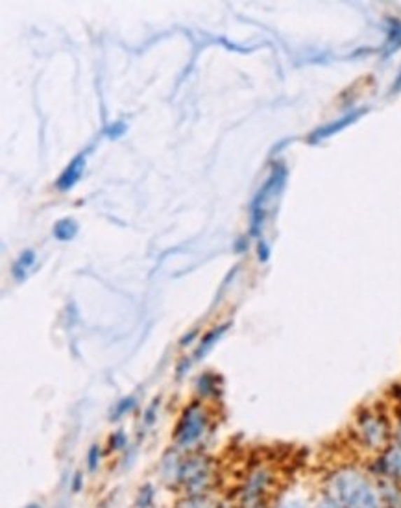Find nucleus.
Instances as JSON below:
<instances>
[{
    "mask_svg": "<svg viewBox=\"0 0 401 508\" xmlns=\"http://www.w3.org/2000/svg\"><path fill=\"white\" fill-rule=\"evenodd\" d=\"M274 484V473L270 467L258 466L248 473L244 479V484L241 488L239 499L241 503H255V501H265V495L270 492Z\"/></svg>",
    "mask_w": 401,
    "mask_h": 508,
    "instance_id": "39448f33",
    "label": "nucleus"
},
{
    "mask_svg": "<svg viewBox=\"0 0 401 508\" xmlns=\"http://www.w3.org/2000/svg\"><path fill=\"white\" fill-rule=\"evenodd\" d=\"M124 132H126V124L124 122H115L106 128V135L109 139H118L120 135H124Z\"/></svg>",
    "mask_w": 401,
    "mask_h": 508,
    "instance_id": "dca6fc26",
    "label": "nucleus"
},
{
    "mask_svg": "<svg viewBox=\"0 0 401 508\" xmlns=\"http://www.w3.org/2000/svg\"><path fill=\"white\" fill-rule=\"evenodd\" d=\"M36 262V253L31 252V250H26L21 257H19V261L15 262V267H13V277H15L17 281H22L26 277V272L30 270V267Z\"/></svg>",
    "mask_w": 401,
    "mask_h": 508,
    "instance_id": "9b49d317",
    "label": "nucleus"
},
{
    "mask_svg": "<svg viewBox=\"0 0 401 508\" xmlns=\"http://www.w3.org/2000/svg\"><path fill=\"white\" fill-rule=\"evenodd\" d=\"M276 508H305V505L296 501V499H287V501H281Z\"/></svg>",
    "mask_w": 401,
    "mask_h": 508,
    "instance_id": "a211bd4d",
    "label": "nucleus"
},
{
    "mask_svg": "<svg viewBox=\"0 0 401 508\" xmlns=\"http://www.w3.org/2000/svg\"><path fill=\"white\" fill-rule=\"evenodd\" d=\"M83 169H85V155L80 154V155H76L71 163H69L67 169L63 170V174L57 178V181H56L57 189L71 190L72 187L80 181V178H82Z\"/></svg>",
    "mask_w": 401,
    "mask_h": 508,
    "instance_id": "0eeeda50",
    "label": "nucleus"
},
{
    "mask_svg": "<svg viewBox=\"0 0 401 508\" xmlns=\"http://www.w3.org/2000/svg\"><path fill=\"white\" fill-rule=\"evenodd\" d=\"M195 337H196V331H192V333H190L189 337H185V339L181 340V344H187V342H190V340L195 339Z\"/></svg>",
    "mask_w": 401,
    "mask_h": 508,
    "instance_id": "b1692460",
    "label": "nucleus"
},
{
    "mask_svg": "<svg viewBox=\"0 0 401 508\" xmlns=\"http://www.w3.org/2000/svg\"><path fill=\"white\" fill-rule=\"evenodd\" d=\"M314 508H340V507L337 503H335L333 499L325 498V499H322V501H320V503L316 505V507H314Z\"/></svg>",
    "mask_w": 401,
    "mask_h": 508,
    "instance_id": "6ab92c4d",
    "label": "nucleus"
},
{
    "mask_svg": "<svg viewBox=\"0 0 401 508\" xmlns=\"http://www.w3.org/2000/svg\"><path fill=\"white\" fill-rule=\"evenodd\" d=\"M353 435L366 451L377 453L391 446V423L377 411H365L357 418Z\"/></svg>",
    "mask_w": 401,
    "mask_h": 508,
    "instance_id": "f03ea898",
    "label": "nucleus"
},
{
    "mask_svg": "<svg viewBox=\"0 0 401 508\" xmlns=\"http://www.w3.org/2000/svg\"><path fill=\"white\" fill-rule=\"evenodd\" d=\"M365 113V109H359V111H355V113H350V115H346V117H342L340 120H335V122L328 124V126H324V128H320L316 129L313 135H311V143H318V141H322V139L325 137H331V135H335L337 132H340V129H344L346 126H350V124H353L357 118L360 117V115Z\"/></svg>",
    "mask_w": 401,
    "mask_h": 508,
    "instance_id": "6e6552de",
    "label": "nucleus"
},
{
    "mask_svg": "<svg viewBox=\"0 0 401 508\" xmlns=\"http://www.w3.org/2000/svg\"><path fill=\"white\" fill-rule=\"evenodd\" d=\"M109 444H111L113 449H122L124 444H126V437H124V432H115L113 437H111V440H109Z\"/></svg>",
    "mask_w": 401,
    "mask_h": 508,
    "instance_id": "f3484780",
    "label": "nucleus"
},
{
    "mask_svg": "<svg viewBox=\"0 0 401 508\" xmlns=\"http://www.w3.org/2000/svg\"><path fill=\"white\" fill-rule=\"evenodd\" d=\"M259 255H261L262 261H267V259H268V250H267V246L262 244V242L259 244Z\"/></svg>",
    "mask_w": 401,
    "mask_h": 508,
    "instance_id": "5701e85b",
    "label": "nucleus"
},
{
    "mask_svg": "<svg viewBox=\"0 0 401 508\" xmlns=\"http://www.w3.org/2000/svg\"><path fill=\"white\" fill-rule=\"evenodd\" d=\"M207 425H209V418L206 411L202 409L198 403H192L183 411L181 420L176 427L174 442L176 447L181 451H187L190 447H195L202 438L206 437Z\"/></svg>",
    "mask_w": 401,
    "mask_h": 508,
    "instance_id": "20e7f679",
    "label": "nucleus"
},
{
    "mask_svg": "<svg viewBox=\"0 0 401 508\" xmlns=\"http://www.w3.org/2000/svg\"><path fill=\"white\" fill-rule=\"evenodd\" d=\"M134 405H135L134 397H126V400H122L117 407H115L113 418H120L122 414H126L128 411H132V409H134Z\"/></svg>",
    "mask_w": 401,
    "mask_h": 508,
    "instance_id": "4468645a",
    "label": "nucleus"
},
{
    "mask_svg": "<svg viewBox=\"0 0 401 508\" xmlns=\"http://www.w3.org/2000/svg\"><path fill=\"white\" fill-rule=\"evenodd\" d=\"M157 403H160V401L155 400L154 403H152V407H150L148 411H146V423H148V425L152 423V421H154V411L157 409Z\"/></svg>",
    "mask_w": 401,
    "mask_h": 508,
    "instance_id": "aec40b11",
    "label": "nucleus"
},
{
    "mask_svg": "<svg viewBox=\"0 0 401 508\" xmlns=\"http://www.w3.org/2000/svg\"><path fill=\"white\" fill-rule=\"evenodd\" d=\"M218 508H224V507H218Z\"/></svg>",
    "mask_w": 401,
    "mask_h": 508,
    "instance_id": "a878e982",
    "label": "nucleus"
},
{
    "mask_svg": "<svg viewBox=\"0 0 401 508\" xmlns=\"http://www.w3.org/2000/svg\"><path fill=\"white\" fill-rule=\"evenodd\" d=\"M198 386H200L202 394H213L216 390V383L213 375H204L200 381H198Z\"/></svg>",
    "mask_w": 401,
    "mask_h": 508,
    "instance_id": "ddd939ff",
    "label": "nucleus"
},
{
    "mask_svg": "<svg viewBox=\"0 0 401 508\" xmlns=\"http://www.w3.org/2000/svg\"><path fill=\"white\" fill-rule=\"evenodd\" d=\"M98 462H100V447L93 446L91 449H89V455H87L89 472H94V470H97Z\"/></svg>",
    "mask_w": 401,
    "mask_h": 508,
    "instance_id": "2eb2a0df",
    "label": "nucleus"
},
{
    "mask_svg": "<svg viewBox=\"0 0 401 508\" xmlns=\"http://www.w3.org/2000/svg\"><path fill=\"white\" fill-rule=\"evenodd\" d=\"M340 508H385L379 484L355 467H340L328 479V495Z\"/></svg>",
    "mask_w": 401,
    "mask_h": 508,
    "instance_id": "f257e3e1",
    "label": "nucleus"
},
{
    "mask_svg": "<svg viewBox=\"0 0 401 508\" xmlns=\"http://www.w3.org/2000/svg\"><path fill=\"white\" fill-rule=\"evenodd\" d=\"M239 508H267L265 501H255V503H241Z\"/></svg>",
    "mask_w": 401,
    "mask_h": 508,
    "instance_id": "412c9836",
    "label": "nucleus"
},
{
    "mask_svg": "<svg viewBox=\"0 0 401 508\" xmlns=\"http://www.w3.org/2000/svg\"><path fill=\"white\" fill-rule=\"evenodd\" d=\"M230 327V323H226V325H222V327L218 329H213L211 333H207L206 337H204V340H202V346L198 348V351H196V359H200V357H204V355L209 351V349L213 348V344H215L216 340L220 339L222 334H224V331Z\"/></svg>",
    "mask_w": 401,
    "mask_h": 508,
    "instance_id": "f8f14e48",
    "label": "nucleus"
},
{
    "mask_svg": "<svg viewBox=\"0 0 401 508\" xmlns=\"http://www.w3.org/2000/svg\"><path fill=\"white\" fill-rule=\"evenodd\" d=\"M80 486H82V475H80V473H76V477H74V484H72V490H74V492H78V490H80Z\"/></svg>",
    "mask_w": 401,
    "mask_h": 508,
    "instance_id": "4be33fe9",
    "label": "nucleus"
},
{
    "mask_svg": "<svg viewBox=\"0 0 401 508\" xmlns=\"http://www.w3.org/2000/svg\"><path fill=\"white\" fill-rule=\"evenodd\" d=\"M76 233L78 224L72 218H63V220L56 222V226H54V237L62 242L72 241L76 237Z\"/></svg>",
    "mask_w": 401,
    "mask_h": 508,
    "instance_id": "1a4fd4ad",
    "label": "nucleus"
},
{
    "mask_svg": "<svg viewBox=\"0 0 401 508\" xmlns=\"http://www.w3.org/2000/svg\"><path fill=\"white\" fill-rule=\"evenodd\" d=\"M176 508H218V503L207 493H204V495H187L176 505Z\"/></svg>",
    "mask_w": 401,
    "mask_h": 508,
    "instance_id": "9d476101",
    "label": "nucleus"
},
{
    "mask_svg": "<svg viewBox=\"0 0 401 508\" xmlns=\"http://www.w3.org/2000/svg\"><path fill=\"white\" fill-rule=\"evenodd\" d=\"M376 472L379 479L401 484V442H391V446L379 453Z\"/></svg>",
    "mask_w": 401,
    "mask_h": 508,
    "instance_id": "423d86ee",
    "label": "nucleus"
},
{
    "mask_svg": "<svg viewBox=\"0 0 401 508\" xmlns=\"http://www.w3.org/2000/svg\"><path fill=\"white\" fill-rule=\"evenodd\" d=\"M26 508H41L39 505H30V507H26Z\"/></svg>",
    "mask_w": 401,
    "mask_h": 508,
    "instance_id": "393cba45",
    "label": "nucleus"
},
{
    "mask_svg": "<svg viewBox=\"0 0 401 508\" xmlns=\"http://www.w3.org/2000/svg\"><path fill=\"white\" fill-rule=\"evenodd\" d=\"M178 483L185 488L187 495H204L213 484V464L204 455H190L181 460Z\"/></svg>",
    "mask_w": 401,
    "mask_h": 508,
    "instance_id": "7ed1b4c3",
    "label": "nucleus"
}]
</instances>
